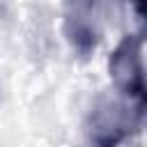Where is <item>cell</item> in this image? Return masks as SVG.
Masks as SVG:
<instances>
[{
  "label": "cell",
  "mask_w": 147,
  "mask_h": 147,
  "mask_svg": "<svg viewBox=\"0 0 147 147\" xmlns=\"http://www.w3.org/2000/svg\"><path fill=\"white\" fill-rule=\"evenodd\" d=\"M138 108H129L113 96H99L85 119L87 147H119L138 131Z\"/></svg>",
  "instance_id": "obj_1"
},
{
  "label": "cell",
  "mask_w": 147,
  "mask_h": 147,
  "mask_svg": "<svg viewBox=\"0 0 147 147\" xmlns=\"http://www.w3.org/2000/svg\"><path fill=\"white\" fill-rule=\"evenodd\" d=\"M108 71L122 96L129 99L133 108H138V113L147 115V69L142 62L140 37L136 34L122 37V41L110 53Z\"/></svg>",
  "instance_id": "obj_2"
},
{
  "label": "cell",
  "mask_w": 147,
  "mask_h": 147,
  "mask_svg": "<svg viewBox=\"0 0 147 147\" xmlns=\"http://www.w3.org/2000/svg\"><path fill=\"white\" fill-rule=\"evenodd\" d=\"M99 0L64 2V32L80 57H87L99 44Z\"/></svg>",
  "instance_id": "obj_3"
},
{
  "label": "cell",
  "mask_w": 147,
  "mask_h": 147,
  "mask_svg": "<svg viewBox=\"0 0 147 147\" xmlns=\"http://www.w3.org/2000/svg\"><path fill=\"white\" fill-rule=\"evenodd\" d=\"M131 7L140 25V39H147V0H131Z\"/></svg>",
  "instance_id": "obj_4"
}]
</instances>
